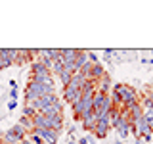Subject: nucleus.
Returning <instances> with one entry per match:
<instances>
[{"label": "nucleus", "instance_id": "f257e3e1", "mask_svg": "<svg viewBox=\"0 0 153 144\" xmlns=\"http://www.w3.org/2000/svg\"><path fill=\"white\" fill-rule=\"evenodd\" d=\"M113 90L121 96L123 108H128V110H130L136 102H140V100H138V92L132 88V86H128V85H115Z\"/></svg>", "mask_w": 153, "mask_h": 144}, {"label": "nucleus", "instance_id": "f03ea898", "mask_svg": "<svg viewBox=\"0 0 153 144\" xmlns=\"http://www.w3.org/2000/svg\"><path fill=\"white\" fill-rule=\"evenodd\" d=\"M56 88L54 86H44V85H35V83H27V90H25V100L27 104H31L33 100H38L44 94H54Z\"/></svg>", "mask_w": 153, "mask_h": 144}, {"label": "nucleus", "instance_id": "7ed1b4c3", "mask_svg": "<svg viewBox=\"0 0 153 144\" xmlns=\"http://www.w3.org/2000/svg\"><path fill=\"white\" fill-rule=\"evenodd\" d=\"M29 133L40 136L42 140H44V144H56L57 136H59V133H56L54 129H33V131H29Z\"/></svg>", "mask_w": 153, "mask_h": 144}, {"label": "nucleus", "instance_id": "20e7f679", "mask_svg": "<svg viewBox=\"0 0 153 144\" xmlns=\"http://www.w3.org/2000/svg\"><path fill=\"white\" fill-rule=\"evenodd\" d=\"M50 117H46V115H42L40 112H38L35 117H33V129H50Z\"/></svg>", "mask_w": 153, "mask_h": 144}, {"label": "nucleus", "instance_id": "39448f33", "mask_svg": "<svg viewBox=\"0 0 153 144\" xmlns=\"http://www.w3.org/2000/svg\"><path fill=\"white\" fill-rule=\"evenodd\" d=\"M136 127H138V134H142V136H147V134H151V131H153L151 123L147 121L146 117L138 119V121H136Z\"/></svg>", "mask_w": 153, "mask_h": 144}, {"label": "nucleus", "instance_id": "423d86ee", "mask_svg": "<svg viewBox=\"0 0 153 144\" xmlns=\"http://www.w3.org/2000/svg\"><path fill=\"white\" fill-rule=\"evenodd\" d=\"M31 75H50V69H46L40 60H35L31 64Z\"/></svg>", "mask_w": 153, "mask_h": 144}, {"label": "nucleus", "instance_id": "0eeeda50", "mask_svg": "<svg viewBox=\"0 0 153 144\" xmlns=\"http://www.w3.org/2000/svg\"><path fill=\"white\" fill-rule=\"evenodd\" d=\"M79 54H80V50H75V48H63V50H61L63 60H61V62H73V64H75V60H76Z\"/></svg>", "mask_w": 153, "mask_h": 144}, {"label": "nucleus", "instance_id": "6e6552de", "mask_svg": "<svg viewBox=\"0 0 153 144\" xmlns=\"http://www.w3.org/2000/svg\"><path fill=\"white\" fill-rule=\"evenodd\" d=\"M109 86H111V77L105 73L102 79L98 81V90H100V92H103V94H109Z\"/></svg>", "mask_w": 153, "mask_h": 144}, {"label": "nucleus", "instance_id": "1a4fd4ad", "mask_svg": "<svg viewBox=\"0 0 153 144\" xmlns=\"http://www.w3.org/2000/svg\"><path fill=\"white\" fill-rule=\"evenodd\" d=\"M88 64V52H84V50H80V54L76 56V60H75V69H76V73H79L82 67Z\"/></svg>", "mask_w": 153, "mask_h": 144}, {"label": "nucleus", "instance_id": "9d476101", "mask_svg": "<svg viewBox=\"0 0 153 144\" xmlns=\"http://www.w3.org/2000/svg\"><path fill=\"white\" fill-rule=\"evenodd\" d=\"M50 121H52L50 129H54L56 133H59L61 129H63V113H57V115H54V117H50Z\"/></svg>", "mask_w": 153, "mask_h": 144}, {"label": "nucleus", "instance_id": "9b49d317", "mask_svg": "<svg viewBox=\"0 0 153 144\" xmlns=\"http://www.w3.org/2000/svg\"><path fill=\"white\" fill-rule=\"evenodd\" d=\"M84 110H88V108H86V106L82 104V100H80L79 104H75V106H73V119H75V121H80V119H82Z\"/></svg>", "mask_w": 153, "mask_h": 144}, {"label": "nucleus", "instance_id": "f8f14e48", "mask_svg": "<svg viewBox=\"0 0 153 144\" xmlns=\"http://www.w3.org/2000/svg\"><path fill=\"white\" fill-rule=\"evenodd\" d=\"M103 75H105L103 65H102V64H94V65H92V79H94V81H100Z\"/></svg>", "mask_w": 153, "mask_h": 144}, {"label": "nucleus", "instance_id": "ddd939ff", "mask_svg": "<svg viewBox=\"0 0 153 144\" xmlns=\"http://www.w3.org/2000/svg\"><path fill=\"white\" fill-rule=\"evenodd\" d=\"M12 65V62L8 60V54H6V48H0V71L6 69V67Z\"/></svg>", "mask_w": 153, "mask_h": 144}, {"label": "nucleus", "instance_id": "4468645a", "mask_svg": "<svg viewBox=\"0 0 153 144\" xmlns=\"http://www.w3.org/2000/svg\"><path fill=\"white\" fill-rule=\"evenodd\" d=\"M117 131H119V136H121V138H126L128 134H130V123H128V121H123V125L117 129Z\"/></svg>", "mask_w": 153, "mask_h": 144}, {"label": "nucleus", "instance_id": "2eb2a0df", "mask_svg": "<svg viewBox=\"0 0 153 144\" xmlns=\"http://www.w3.org/2000/svg\"><path fill=\"white\" fill-rule=\"evenodd\" d=\"M57 77H59V81H61V86L65 88V86L71 83V77H73V73H69V71H65V69H63V71H61V73L57 75Z\"/></svg>", "mask_w": 153, "mask_h": 144}, {"label": "nucleus", "instance_id": "dca6fc26", "mask_svg": "<svg viewBox=\"0 0 153 144\" xmlns=\"http://www.w3.org/2000/svg\"><path fill=\"white\" fill-rule=\"evenodd\" d=\"M19 125H21L23 129L29 133V131H33V119H29V117H25V115H21V119H19Z\"/></svg>", "mask_w": 153, "mask_h": 144}, {"label": "nucleus", "instance_id": "f3484780", "mask_svg": "<svg viewBox=\"0 0 153 144\" xmlns=\"http://www.w3.org/2000/svg\"><path fill=\"white\" fill-rule=\"evenodd\" d=\"M6 54H8V60L12 64H17V58H19V52L13 50V48H6Z\"/></svg>", "mask_w": 153, "mask_h": 144}, {"label": "nucleus", "instance_id": "a211bd4d", "mask_svg": "<svg viewBox=\"0 0 153 144\" xmlns=\"http://www.w3.org/2000/svg\"><path fill=\"white\" fill-rule=\"evenodd\" d=\"M36 113H38V112H36L35 108H33V106H29V104L25 106V108H23V115H25V117H29V119H33Z\"/></svg>", "mask_w": 153, "mask_h": 144}, {"label": "nucleus", "instance_id": "6ab92c4d", "mask_svg": "<svg viewBox=\"0 0 153 144\" xmlns=\"http://www.w3.org/2000/svg\"><path fill=\"white\" fill-rule=\"evenodd\" d=\"M82 127H84V131L94 133V129H96V119H90V121H82Z\"/></svg>", "mask_w": 153, "mask_h": 144}, {"label": "nucleus", "instance_id": "aec40b11", "mask_svg": "<svg viewBox=\"0 0 153 144\" xmlns=\"http://www.w3.org/2000/svg\"><path fill=\"white\" fill-rule=\"evenodd\" d=\"M61 71H63V64H61V62H54V65H52V73L59 75Z\"/></svg>", "mask_w": 153, "mask_h": 144}, {"label": "nucleus", "instance_id": "412c9836", "mask_svg": "<svg viewBox=\"0 0 153 144\" xmlns=\"http://www.w3.org/2000/svg\"><path fill=\"white\" fill-rule=\"evenodd\" d=\"M27 138L31 140V144H44V140H42L40 136H36V134H31V133H27Z\"/></svg>", "mask_w": 153, "mask_h": 144}, {"label": "nucleus", "instance_id": "4be33fe9", "mask_svg": "<svg viewBox=\"0 0 153 144\" xmlns=\"http://www.w3.org/2000/svg\"><path fill=\"white\" fill-rule=\"evenodd\" d=\"M40 62L44 64L46 69H52V65H54V60H50V58H46V56H40Z\"/></svg>", "mask_w": 153, "mask_h": 144}, {"label": "nucleus", "instance_id": "5701e85b", "mask_svg": "<svg viewBox=\"0 0 153 144\" xmlns=\"http://www.w3.org/2000/svg\"><path fill=\"white\" fill-rule=\"evenodd\" d=\"M16 106H17V102H16V100H10V104H8V110L12 112V110H16Z\"/></svg>", "mask_w": 153, "mask_h": 144}, {"label": "nucleus", "instance_id": "b1692460", "mask_svg": "<svg viewBox=\"0 0 153 144\" xmlns=\"http://www.w3.org/2000/svg\"><path fill=\"white\" fill-rule=\"evenodd\" d=\"M10 98H12V100H16V98H17V88L10 90Z\"/></svg>", "mask_w": 153, "mask_h": 144}, {"label": "nucleus", "instance_id": "393cba45", "mask_svg": "<svg viewBox=\"0 0 153 144\" xmlns=\"http://www.w3.org/2000/svg\"><path fill=\"white\" fill-rule=\"evenodd\" d=\"M79 144H90V142H88V138H80Z\"/></svg>", "mask_w": 153, "mask_h": 144}, {"label": "nucleus", "instance_id": "a878e982", "mask_svg": "<svg viewBox=\"0 0 153 144\" xmlns=\"http://www.w3.org/2000/svg\"><path fill=\"white\" fill-rule=\"evenodd\" d=\"M19 144H31V140H29V138H25V140H21Z\"/></svg>", "mask_w": 153, "mask_h": 144}, {"label": "nucleus", "instance_id": "bb28decb", "mask_svg": "<svg viewBox=\"0 0 153 144\" xmlns=\"http://www.w3.org/2000/svg\"><path fill=\"white\" fill-rule=\"evenodd\" d=\"M149 62H151V64H153V58H151V60H149Z\"/></svg>", "mask_w": 153, "mask_h": 144}, {"label": "nucleus", "instance_id": "cd10ccee", "mask_svg": "<svg viewBox=\"0 0 153 144\" xmlns=\"http://www.w3.org/2000/svg\"><path fill=\"white\" fill-rule=\"evenodd\" d=\"M115 144H121V142H115Z\"/></svg>", "mask_w": 153, "mask_h": 144}]
</instances>
